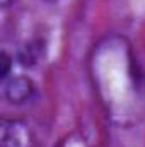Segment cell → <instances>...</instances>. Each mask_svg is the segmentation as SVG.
<instances>
[{"label": "cell", "mask_w": 145, "mask_h": 147, "mask_svg": "<svg viewBox=\"0 0 145 147\" xmlns=\"http://www.w3.org/2000/svg\"><path fill=\"white\" fill-rule=\"evenodd\" d=\"M0 147H36V139L26 121L15 118H2Z\"/></svg>", "instance_id": "1"}, {"label": "cell", "mask_w": 145, "mask_h": 147, "mask_svg": "<svg viewBox=\"0 0 145 147\" xmlns=\"http://www.w3.org/2000/svg\"><path fill=\"white\" fill-rule=\"evenodd\" d=\"M36 94V84L28 75H12L3 80V96L12 105H24Z\"/></svg>", "instance_id": "2"}, {"label": "cell", "mask_w": 145, "mask_h": 147, "mask_svg": "<svg viewBox=\"0 0 145 147\" xmlns=\"http://www.w3.org/2000/svg\"><path fill=\"white\" fill-rule=\"evenodd\" d=\"M41 57V46L39 43H28L21 51H19V60L22 65H34Z\"/></svg>", "instance_id": "3"}, {"label": "cell", "mask_w": 145, "mask_h": 147, "mask_svg": "<svg viewBox=\"0 0 145 147\" xmlns=\"http://www.w3.org/2000/svg\"><path fill=\"white\" fill-rule=\"evenodd\" d=\"M12 69V58L9 53L2 51V57H0V79L2 80H7L9 79V74Z\"/></svg>", "instance_id": "4"}, {"label": "cell", "mask_w": 145, "mask_h": 147, "mask_svg": "<svg viewBox=\"0 0 145 147\" xmlns=\"http://www.w3.org/2000/svg\"><path fill=\"white\" fill-rule=\"evenodd\" d=\"M12 2H14V0H0V5H2V7H9Z\"/></svg>", "instance_id": "5"}]
</instances>
